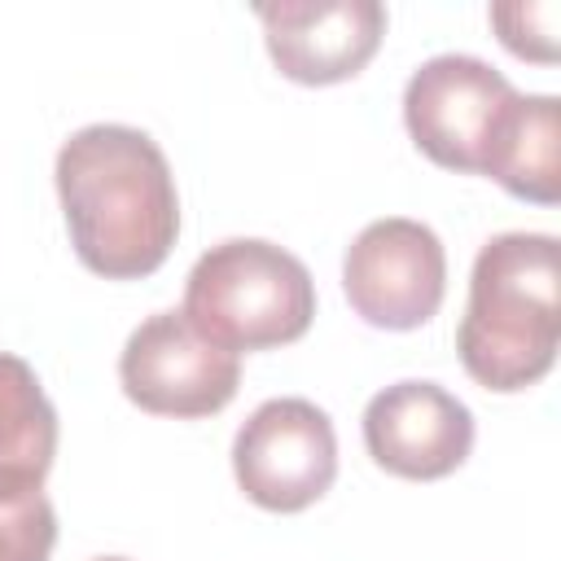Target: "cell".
Returning a JSON list of instances; mask_svg holds the SVG:
<instances>
[{"label":"cell","mask_w":561,"mask_h":561,"mask_svg":"<svg viewBox=\"0 0 561 561\" xmlns=\"http://www.w3.org/2000/svg\"><path fill=\"white\" fill-rule=\"evenodd\" d=\"M57 456V412L35 368L0 351V504L39 495Z\"/></svg>","instance_id":"cell-10"},{"label":"cell","mask_w":561,"mask_h":561,"mask_svg":"<svg viewBox=\"0 0 561 561\" xmlns=\"http://www.w3.org/2000/svg\"><path fill=\"white\" fill-rule=\"evenodd\" d=\"M180 311L202 337L232 355L272 351L311 329L316 280L289 250L259 237H232L193 263Z\"/></svg>","instance_id":"cell-3"},{"label":"cell","mask_w":561,"mask_h":561,"mask_svg":"<svg viewBox=\"0 0 561 561\" xmlns=\"http://www.w3.org/2000/svg\"><path fill=\"white\" fill-rule=\"evenodd\" d=\"M368 456L412 482L456 473L473 451V412L434 381H394L364 408Z\"/></svg>","instance_id":"cell-8"},{"label":"cell","mask_w":561,"mask_h":561,"mask_svg":"<svg viewBox=\"0 0 561 561\" xmlns=\"http://www.w3.org/2000/svg\"><path fill=\"white\" fill-rule=\"evenodd\" d=\"M123 394L153 416H210L232 403L241 359L202 337L184 311H153L118 355Z\"/></svg>","instance_id":"cell-7"},{"label":"cell","mask_w":561,"mask_h":561,"mask_svg":"<svg viewBox=\"0 0 561 561\" xmlns=\"http://www.w3.org/2000/svg\"><path fill=\"white\" fill-rule=\"evenodd\" d=\"M517 96L522 92L482 57L443 53L412 70L403 88V123L430 162L486 175Z\"/></svg>","instance_id":"cell-4"},{"label":"cell","mask_w":561,"mask_h":561,"mask_svg":"<svg viewBox=\"0 0 561 561\" xmlns=\"http://www.w3.org/2000/svg\"><path fill=\"white\" fill-rule=\"evenodd\" d=\"M486 175L535 206L561 202V123H557V96H517L513 118L495 145V158Z\"/></svg>","instance_id":"cell-11"},{"label":"cell","mask_w":561,"mask_h":561,"mask_svg":"<svg viewBox=\"0 0 561 561\" xmlns=\"http://www.w3.org/2000/svg\"><path fill=\"white\" fill-rule=\"evenodd\" d=\"M96 561H127V557H96Z\"/></svg>","instance_id":"cell-14"},{"label":"cell","mask_w":561,"mask_h":561,"mask_svg":"<svg viewBox=\"0 0 561 561\" xmlns=\"http://www.w3.org/2000/svg\"><path fill=\"white\" fill-rule=\"evenodd\" d=\"M342 289L373 329H421L447 294V254L421 219H373L342 259Z\"/></svg>","instance_id":"cell-6"},{"label":"cell","mask_w":561,"mask_h":561,"mask_svg":"<svg viewBox=\"0 0 561 561\" xmlns=\"http://www.w3.org/2000/svg\"><path fill=\"white\" fill-rule=\"evenodd\" d=\"M232 473L267 513H302L337 478L333 421L307 399H267L232 438Z\"/></svg>","instance_id":"cell-5"},{"label":"cell","mask_w":561,"mask_h":561,"mask_svg":"<svg viewBox=\"0 0 561 561\" xmlns=\"http://www.w3.org/2000/svg\"><path fill=\"white\" fill-rule=\"evenodd\" d=\"M254 13L276 70L307 88L359 75L386 35V9L377 0H280Z\"/></svg>","instance_id":"cell-9"},{"label":"cell","mask_w":561,"mask_h":561,"mask_svg":"<svg viewBox=\"0 0 561 561\" xmlns=\"http://www.w3.org/2000/svg\"><path fill=\"white\" fill-rule=\"evenodd\" d=\"M561 342V245L548 232L491 237L469 272L456 329L465 373L495 394L535 386Z\"/></svg>","instance_id":"cell-2"},{"label":"cell","mask_w":561,"mask_h":561,"mask_svg":"<svg viewBox=\"0 0 561 561\" xmlns=\"http://www.w3.org/2000/svg\"><path fill=\"white\" fill-rule=\"evenodd\" d=\"M491 26L504 48L530 61H557V4H495Z\"/></svg>","instance_id":"cell-13"},{"label":"cell","mask_w":561,"mask_h":561,"mask_svg":"<svg viewBox=\"0 0 561 561\" xmlns=\"http://www.w3.org/2000/svg\"><path fill=\"white\" fill-rule=\"evenodd\" d=\"M57 543V513L48 495L0 504V561H48Z\"/></svg>","instance_id":"cell-12"},{"label":"cell","mask_w":561,"mask_h":561,"mask_svg":"<svg viewBox=\"0 0 561 561\" xmlns=\"http://www.w3.org/2000/svg\"><path fill=\"white\" fill-rule=\"evenodd\" d=\"M57 197L79 263L105 280L158 272L180 237L167 153L140 127L92 123L57 149Z\"/></svg>","instance_id":"cell-1"}]
</instances>
